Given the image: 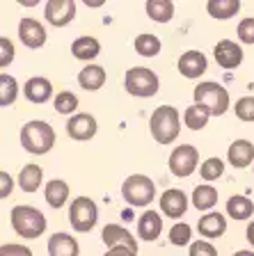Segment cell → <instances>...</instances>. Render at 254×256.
Returning a JSON list of instances; mask_svg holds the SVG:
<instances>
[{
  "label": "cell",
  "mask_w": 254,
  "mask_h": 256,
  "mask_svg": "<svg viewBox=\"0 0 254 256\" xmlns=\"http://www.w3.org/2000/svg\"><path fill=\"white\" fill-rule=\"evenodd\" d=\"M213 55H215V62L222 66V69H236L243 62V48L238 46L231 39H222L217 42L213 48Z\"/></svg>",
  "instance_id": "12"
},
{
  "label": "cell",
  "mask_w": 254,
  "mask_h": 256,
  "mask_svg": "<svg viewBox=\"0 0 254 256\" xmlns=\"http://www.w3.org/2000/svg\"><path fill=\"white\" fill-rule=\"evenodd\" d=\"M133 46H135V53L142 55V58H156V55L160 53L163 44H160V39L156 37V34L144 32V34H138V39H135Z\"/></svg>",
  "instance_id": "31"
},
{
  "label": "cell",
  "mask_w": 254,
  "mask_h": 256,
  "mask_svg": "<svg viewBox=\"0 0 254 256\" xmlns=\"http://www.w3.org/2000/svg\"><path fill=\"white\" fill-rule=\"evenodd\" d=\"M215 204H217V190L213 186L204 183V186L195 188V192H192V206L197 210H211Z\"/></svg>",
  "instance_id": "27"
},
{
  "label": "cell",
  "mask_w": 254,
  "mask_h": 256,
  "mask_svg": "<svg viewBox=\"0 0 254 256\" xmlns=\"http://www.w3.org/2000/svg\"><path fill=\"white\" fill-rule=\"evenodd\" d=\"M21 144L23 149L32 156H44L53 149L55 144V130L48 122L42 119H35V122H28L21 128Z\"/></svg>",
  "instance_id": "2"
},
{
  "label": "cell",
  "mask_w": 254,
  "mask_h": 256,
  "mask_svg": "<svg viewBox=\"0 0 254 256\" xmlns=\"http://www.w3.org/2000/svg\"><path fill=\"white\" fill-rule=\"evenodd\" d=\"M190 256H217V250L208 240H197L190 245Z\"/></svg>",
  "instance_id": "38"
},
{
  "label": "cell",
  "mask_w": 254,
  "mask_h": 256,
  "mask_svg": "<svg viewBox=\"0 0 254 256\" xmlns=\"http://www.w3.org/2000/svg\"><path fill=\"white\" fill-rule=\"evenodd\" d=\"M206 69H208V60L199 50H188V53H183L179 58V74L183 78L195 80L201 74H206Z\"/></svg>",
  "instance_id": "13"
},
{
  "label": "cell",
  "mask_w": 254,
  "mask_h": 256,
  "mask_svg": "<svg viewBox=\"0 0 254 256\" xmlns=\"http://www.w3.org/2000/svg\"><path fill=\"white\" fill-rule=\"evenodd\" d=\"M71 53H74L76 60L90 62V60H94L96 55L101 53V44H99V39H94V37H78L71 44Z\"/></svg>",
  "instance_id": "24"
},
{
  "label": "cell",
  "mask_w": 254,
  "mask_h": 256,
  "mask_svg": "<svg viewBox=\"0 0 254 256\" xmlns=\"http://www.w3.org/2000/svg\"><path fill=\"white\" fill-rule=\"evenodd\" d=\"M163 231V218H160L156 210H144V215L138 220V234L142 240L147 242H154L156 238Z\"/></svg>",
  "instance_id": "20"
},
{
  "label": "cell",
  "mask_w": 254,
  "mask_h": 256,
  "mask_svg": "<svg viewBox=\"0 0 254 256\" xmlns=\"http://www.w3.org/2000/svg\"><path fill=\"white\" fill-rule=\"evenodd\" d=\"M44 197H46V204L51 208H62L64 204H67V199H69V183L62 181V178L48 181Z\"/></svg>",
  "instance_id": "23"
},
{
  "label": "cell",
  "mask_w": 254,
  "mask_h": 256,
  "mask_svg": "<svg viewBox=\"0 0 254 256\" xmlns=\"http://www.w3.org/2000/svg\"><path fill=\"white\" fill-rule=\"evenodd\" d=\"M197 162H199V151L192 144H181L169 154V172L179 178L190 176L197 170Z\"/></svg>",
  "instance_id": "8"
},
{
  "label": "cell",
  "mask_w": 254,
  "mask_h": 256,
  "mask_svg": "<svg viewBox=\"0 0 254 256\" xmlns=\"http://www.w3.org/2000/svg\"><path fill=\"white\" fill-rule=\"evenodd\" d=\"M19 188H21L23 192H28V194H32V192H37L39 186H42L44 181V170L39 165H35V162H30V165H26L21 172H19Z\"/></svg>",
  "instance_id": "22"
},
{
  "label": "cell",
  "mask_w": 254,
  "mask_h": 256,
  "mask_svg": "<svg viewBox=\"0 0 254 256\" xmlns=\"http://www.w3.org/2000/svg\"><path fill=\"white\" fill-rule=\"evenodd\" d=\"M44 16L53 28H64L76 18V2L74 0H48L44 7Z\"/></svg>",
  "instance_id": "10"
},
{
  "label": "cell",
  "mask_w": 254,
  "mask_h": 256,
  "mask_svg": "<svg viewBox=\"0 0 254 256\" xmlns=\"http://www.w3.org/2000/svg\"><path fill=\"white\" fill-rule=\"evenodd\" d=\"M190 236H192V229H190V224H185V222H176L172 229H169V242L176 247H183L190 242Z\"/></svg>",
  "instance_id": "34"
},
{
  "label": "cell",
  "mask_w": 254,
  "mask_h": 256,
  "mask_svg": "<svg viewBox=\"0 0 254 256\" xmlns=\"http://www.w3.org/2000/svg\"><path fill=\"white\" fill-rule=\"evenodd\" d=\"M192 94H195L197 106L206 108L211 117H222L224 112L229 110V92L222 85H217V82H211V80L199 82Z\"/></svg>",
  "instance_id": "4"
},
{
  "label": "cell",
  "mask_w": 254,
  "mask_h": 256,
  "mask_svg": "<svg viewBox=\"0 0 254 256\" xmlns=\"http://www.w3.org/2000/svg\"><path fill=\"white\" fill-rule=\"evenodd\" d=\"M19 39L26 48H32V50L42 48L46 44V28L30 16H23L21 23H19Z\"/></svg>",
  "instance_id": "11"
},
{
  "label": "cell",
  "mask_w": 254,
  "mask_h": 256,
  "mask_svg": "<svg viewBox=\"0 0 254 256\" xmlns=\"http://www.w3.org/2000/svg\"><path fill=\"white\" fill-rule=\"evenodd\" d=\"M14 44H12V39L7 37H0V69H5V66H10L12 62H14Z\"/></svg>",
  "instance_id": "36"
},
{
  "label": "cell",
  "mask_w": 254,
  "mask_h": 256,
  "mask_svg": "<svg viewBox=\"0 0 254 256\" xmlns=\"http://www.w3.org/2000/svg\"><path fill=\"white\" fill-rule=\"evenodd\" d=\"M160 210H163L167 218H181L188 210V197H185L183 190H176V188H169L163 192L160 197Z\"/></svg>",
  "instance_id": "15"
},
{
  "label": "cell",
  "mask_w": 254,
  "mask_h": 256,
  "mask_svg": "<svg viewBox=\"0 0 254 256\" xmlns=\"http://www.w3.org/2000/svg\"><path fill=\"white\" fill-rule=\"evenodd\" d=\"M96 130H99V124L87 112H76L74 117H69V122H67V135L71 140H76V142L92 140L96 135Z\"/></svg>",
  "instance_id": "9"
},
{
  "label": "cell",
  "mask_w": 254,
  "mask_h": 256,
  "mask_svg": "<svg viewBox=\"0 0 254 256\" xmlns=\"http://www.w3.org/2000/svg\"><path fill=\"white\" fill-rule=\"evenodd\" d=\"M122 197L131 206H149L156 197V186L154 181L144 174H131L126 181L122 183Z\"/></svg>",
  "instance_id": "6"
},
{
  "label": "cell",
  "mask_w": 254,
  "mask_h": 256,
  "mask_svg": "<svg viewBox=\"0 0 254 256\" xmlns=\"http://www.w3.org/2000/svg\"><path fill=\"white\" fill-rule=\"evenodd\" d=\"M101 240L108 245V250H112V247H128V250L138 252L135 238L128 234V229L119 226V224H106L103 231H101Z\"/></svg>",
  "instance_id": "14"
},
{
  "label": "cell",
  "mask_w": 254,
  "mask_h": 256,
  "mask_svg": "<svg viewBox=\"0 0 254 256\" xmlns=\"http://www.w3.org/2000/svg\"><path fill=\"white\" fill-rule=\"evenodd\" d=\"M23 94H26V98L30 103L42 106V103H46L48 98L53 96V85H51V80L48 78L35 76V78H30L26 85H23Z\"/></svg>",
  "instance_id": "16"
},
{
  "label": "cell",
  "mask_w": 254,
  "mask_h": 256,
  "mask_svg": "<svg viewBox=\"0 0 254 256\" xmlns=\"http://www.w3.org/2000/svg\"><path fill=\"white\" fill-rule=\"evenodd\" d=\"M197 231H199V236H204V238H220V236H224V231H227V218L215 213V210H211V213H206L204 218H199Z\"/></svg>",
  "instance_id": "19"
},
{
  "label": "cell",
  "mask_w": 254,
  "mask_h": 256,
  "mask_svg": "<svg viewBox=\"0 0 254 256\" xmlns=\"http://www.w3.org/2000/svg\"><path fill=\"white\" fill-rule=\"evenodd\" d=\"M106 69L99 64H87L83 71L78 74V85L87 92H96L106 85Z\"/></svg>",
  "instance_id": "21"
},
{
  "label": "cell",
  "mask_w": 254,
  "mask_h": 256,
  "mask_svg": "<svg viewBox=\"0 0 254 256\" xmlns=\"http://www.w3.org/2000/svg\"><path fill=\"white\" fill-rule=\"evenodd\" d=\"M247 242L254 247V222L247 224Z\"/></svg>",
  "instance_id": "42"
},
{
  "label": "cell",
  "mask_w": 254,
  "mask_h": 256,
  "mask_svg": "<svg viewBox=\"0 0 254 256\" xmlns=\"http://www.w3.org/2000/svg\"><path fill=\"white\" fill-rule=\"evenodd\" d=\"M12 192H14V178L10 172L0 170V199H7Z\"/></svg>",
  "instance_id": "40"
},
{
  "label": "cell",
  "mask_w": 254,
  "mask_h": 256,
  "mask_svg": "<svg viewBox=\"0 0 254 256\" xmlns=\"http://www.w3.org/2000/svg\"><path fill=\"white\" fill-rule=\"evenodd\" d=\"M122 218H124V220H126V222H128V220H133V215H131V210H124V213H122Z\"/></svg>",
  "instance_id": "44"
},
{
  "label": "cell",
  "mask_w": 254,
  "mask_h": 256,
  "mask_svg": "<svg viewBox=\"0 0 254 256\" xmlns=\"http://www.w3.org/2000/svg\"><path fill=\"white\" fill-rule=\"evenodd\" d=\"M124 87L131 96H138V98H151V96L158 92L160 82L158 76L154 74L147 66H133L126 71V78H124Z\"/></svg>",
  "instance_id": "5"
},
{
  "label": "cell",
  "mask_w": 254,
  "mask_h": 256,
  "mask_svg": "<svg viewBox=\"0 0 254 256\" xmlns=\"http://www.w3.org/2000/svg\"><path fill=\"white\" fill-rule=\"evenodd\" d=\"M238 10H240L238 0H211V2H206V12L213 18H220V21H227V18L236 16Z\"/></svg>",
  "instance_id": "25"
},
{
  "label": "cell",
  "mask_w": 254,
  "mask_h": 256,
  "mask_svg": "<svg viewBox=\"0 0 254 256\" xmlns=\"http://www.w3.org/2000/svg\"><path fill=\"white\" fill-rule=\"evenodd\" d=\"M138 252L128 250V247H112V250H108L103 256H135Z\"/></svg>",
  "instance_id": "41"
},
{
  "label": "cell",
  "mask_w": 254,
  "mask_h": 256,
  "mask_svg": "<svg viewBox=\"0 0 254 256\" xmlns=\"http://www.w3.org/2000/svg\"><path fill=\"white\" fill-rule=\"evenodd\" d=\"M53 106L60 114H69L74 117V112L78 110V96L74 92H58L53 98Z\"/></svg>",
  "instance_id": "32"
},
{
  "label": "cell",
  "mask_w": 254,
  "mask_h": 256,
  "mask_svg": "<svg viewBox=\"0 0 254 256\" xmlns=\"http://www.w3.org/2000/svg\"><path fill=\"white\" fill-rule=\"evenodd\" d=\"M48 256H80L78 240L69 234H55L48 240Z\"/></svg>",
  "instance_id": "18"
},
{
  "label": "cell",
  "mask_w": 254,
  "mask_h": 256,
  "mask_svg": "<svg viewBox=\"0 0 254 256\" xmlns=\"http://www.w3.org/2000/svg\"><path fill=\"white\" fill-rule=\"evenodd\" d=\"M208 119H211L208 110L204 106H197V103H192L190 108H185V112H183V124L190 130H201L208 124Z\"/></svg>",
  "instance_id": "30"
},
{
  "label": "cell",
  "mask_w": 254,
  "mask_h": 256,
  "mask_svg": "<svg viewBox=\"0 0 254 256\" xmlns=\"http://www.w3.org/2000/svg\"><path fill=\"white\" fill-rule=\"evenodd\" d=\"M147 16L156 23H167L174 16L172 0H147Z\"/></svg>",
  "instance_id": "26"
},
{
  "label": "cell",
  "mask_w": 254,
  "mask_h": 256,
  "mask_svg": "<svg viewBox=\"0 0 254 256\" xmlns=\"http://www.w3.org/2000/svg\"><path fill=\"white\" fill-rule=\"evenodd\" d=\"M0 256H32V250L26 245H0Z\"/></svg>",
  "instance_id": "39"
},
{
  "label": "cell",
  "mask_w": 254,
  "mask_h": 256,
  "mask_svg": "<svg viewBox=\"0 0 254 256\" xmlns=\"http://www.w3.org/2000/svg\"><path fill=\"white\" fill-rule=\"evenodd\" d=\"M69 222L78 234H87L96 226L99 222V208H96L94 199L90 197H78L71 202L69 208Z\"/></svg>",
  "instance_id": "7"
},
{
  "label": "cell",
  "mask_w": 254,
  "mask_h": 256,
  "mask_svg": "<svg viewBox=\"0 0 254 256\" xmlns=\"http://www.w3.org/2000/svg\"><path fill=\"white\" fill-rule=\"evenodd\" d=\"M12 229L26 240H35L46 231V218L39 208L14 206L12 208Z\"/></svg>",
  "instance_id": "3"
},
{
  "label": "cell",
  "mask_w": 254,
  "mask_h": 256,
  "mask_svg": "<svg viewBox=\"0 0 254 256\" xmlns=\"http://www.w3.org/2000/svg\"><path fill=\"white\" fill-rule=\"evenodd\" d=\"M19 92H21V87H19L14 76L0 74V108H10L12 103H16Z\"/></svg>",
  "instance_id": "29"
},
{
  "label": "cell",
  "mask_w": 254,
  "mask_h": 256,
  "mask_svg": "<svg viewBox=\"0 0 254 256\" xmlns=\"http://www.w3.org/2000/svg\"><path fill=\"white\" fill-rule=\"evenodd\" d=\"M254 213V204L252 199L243 197V194H236V197L227 199V215L233 220H247Z\"/></svg>",
  "instance_id": "28"
},
{
  "label": "cell",
  "mask_w": 254,
  "mask_h": 256,
  "mask_svg": "<svg viewBox=\"0 0 254 256\" xmlns=\"http://www.w3.org/2000/svg\"><path fill=\"white\" fill-rule=\"evenodd\" d=\"M236 34H238V39L243 44H254V18L252 16H249V18H243V21L238 23Z\"/></svg>",
  "instance_id": "37"
},
{
  "label": "cell",
  "mask_w": 254,
  "mask_h": 256,
  "mask_svg": "<svg viewBox=\"0 0 254 256\" xmlns=\"http://www.w3.org/2000/svg\"><path fill=\"white\" fill-rule=\"evenodd\" d=\"M199 174L204 181H217L220 176L224 174V162L220 158H208L201 162L199 167Z\"/></svg>",
  "instance_id": "33"
},
{
  "label": "cell",
  "mask_w": 254,
  "mask_h": 256,
  "mask_svg": "<svg viewBox=\"0 0 254 256\" xmlns=\"http://www.w3.org/2000/svg\"><path fill=\"white\" fill-rule=\"evenodd\" d=\"M233 110H236V117H238L240 122H254V96H243V98H238L236 106H233Z\"/></svg>",
  "instance_id": "35"
},
{
  "label": "cell",
  "mask_w": 254,
  "mask_h": 256,
  "mask_svg": "<svg viewBox=\"0 0 254 256\" xmlns=\"http://www.w3.org/2000/svg\"><path fill=\"white\" fill-rule=\"evenodd\" d=\"M227 158L233 167L245 170V167L252 165V160H254V144L249 142V140H236V142H231V146H229Z\"/></svg>",
  "instance_id": "17"
},
{
  "label": "cell",
  "mask_w": 254,
  "mask_h": 256,
  "mask_svg": "<svg viewBox=\"0 0 254 256\" xmlns=\"http://www.w3.org/2000/svg\"><path fill=\"white\" fill-rule=\"evenodd\" d=\"M149 130H151V138L158 144H172L179 138V130H181L179 110L172 106L156 108L151 119H149Z\"/></svg>",
  "instance_id": "1"
},
{
  "label": "cell",
  "mask_w": 254,
  "mask_h": 256,
  "mask_svg": "<svg viewBox=\"0 0 254 256\" xmlns=\"http://www.w3.org/2000/svg\"><path fill=\"white\" fill-rule=\"evenodd\" d=\"M233 256H254V252H247V250H240V252H236Z\"/></svg>",
  "instance_id": "43"
}]
</instances>
